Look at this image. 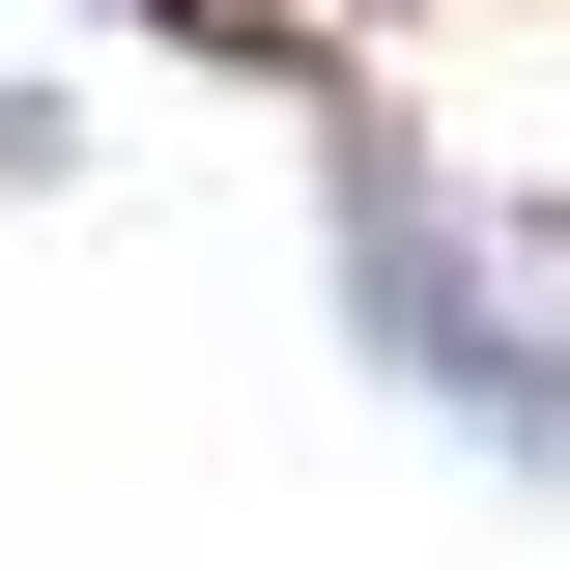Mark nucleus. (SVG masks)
I'll use <instances>...</instances> for the list:
<instances>
[{"instance_id":"nucleus-1","label":"nucleus","mask_w":570,"mask_h":570,"mask_svg":"<svg viewBox=\"0 0 570 570\" xmlns=\"http://www.w3.org/2000/svg\"><path fill=\"white\" fill-rule=\"evenodd\" d=\"M343 314L428 371V428H485L513 485H570V343L513 314V257H485L456 200H428V171H371V200H343Z\"/></svg>"}]
</instances>
